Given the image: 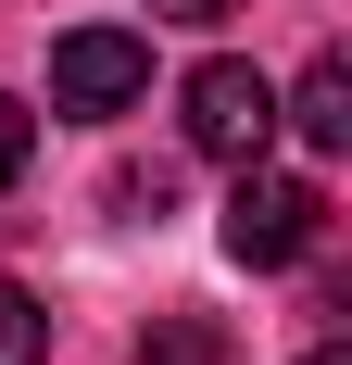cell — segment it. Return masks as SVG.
I'll list each match as a JSON object with an SVG mask.
<instances>
[{
    "mask_svg": "<svg viewBox=\"0 0 352 365\" xmlns=\"http://www.w3.org/2000/svg\"><path fill=\"white\" fill-rule=\"evenodd\" d=\"M139 365H227V328H202V315H151V328H139Z\"/></svg>",
    "mask_w": 352,
    "mask_h": 365,
    "instance_id": "5",
    "label": "cell"
},
{
    "mask_svg": "<svg viewBox=\"0 0 352 365\" xmlns=\"http://www.w3.org/2000/svg\"><path fill=\"white\" fill-rule=\"evenodd\" d=\"M151 88V38L139 26H76L51 38V113H126Z\"/></svg>",
    "mask_w": 352,
    "mask_h": 365,
    "instance_id": "3",
    "label": "cell"
},
{
    "mask_svg": "<svg viewBox=\"0 0 352 365\" xmlns=\"http://www.w3.org/2000/svg\"><path fill=\"white\" fill-rule=\"evenodd\" d=\"M38 353H51V315L26 277H0V365H38Z\"/></svg>",
    "mask_w": 352,
    "mask_h": 365,
    "instance_id": "6",
    "label": "cell"
},
{
    "mask_svg": "<svg viewBox=\"0 0 352 365\" xmlns=\"http://www.w3.org/2000/svg\"><path fill=\"white\" fill-rule=\"evenodd\" d=\"M327 240V189L315 177H264V164H239V189H227V252L252 264V277H277V264H302Z\"/></svg>",
    "mask_w": 352,
    "mask_h": 365,
    "instance_id": "2",
    "label": "cell"
},
{
    "mask_svg": "<svg viewBox=\"0 0 352 365\" xmlns=\"http://www.w3.org/2000/svg\"><path fill=\"white\" fill-rule=\"evenodd\" d=\"M26 151H38V126H26V113H13V101H0V189L26 177Z\"/></svg>",
    "mask_w": 352,
    "mask_h": 365,
    "instance_id": "7",
    "label": "cell"
},
{
    "mask_svg": "<svg viewBox=\"0 0 352 365\" xmlns=\"http://www.w3.org/2000/svg\"><path fill=\"white\" fill-rule=\"evenodd\" d=\"M277 126H302L315 151H352V63H340V51H315V63H302V88L277 101Z\"/></svg>",
    "mask_w": 352,
    "mask_h": 365,
    "instance_id": "4",
    "label": "cell"
},
{
    "mask_svg": "<svg viewBox=\"0 0 352 365\" xmlns=\"http://www.w3.org/2000/svg\"><path fill=\"white\" fill-rule=\"evenodd\" d=\"M176 113H189V151H202V164H264V151H277V88H264V76H252L239 51L189 63Z\"/></svg>",
    "mask_w": 352,
    "mask_h": 365,
    "instance_id": "1",
    "label": "cell"
},
{
    "mask_svg": "<svg viewBox=\"0 0 352 365\" xmlns=\"http://www.w3.org/2000/svg\"><path fill=\"white\" fill-rule=\"evenodd\" d=\"M164 26H227V13H252V0H151Z\"/></svg>",
    "mask_w": 352,
    "mask_h": 365,
    "instance_id": "8",
    "label": "cell"
},
{
    "mask_svg": "<svg viewBox=\"0 0 352 365\" xmlns=\"http://www.w3.org/2000/svg\"><path fill=\"white\" fill-rule=\"evenodd\" d=\"M302 365H352V353H340V340H315V353H302Z\"/></svg>",
    "mask_w": 352,
    "mask_h": 365,
    "instance_id": "9",
    "label": "cell"
}]
</instances>
